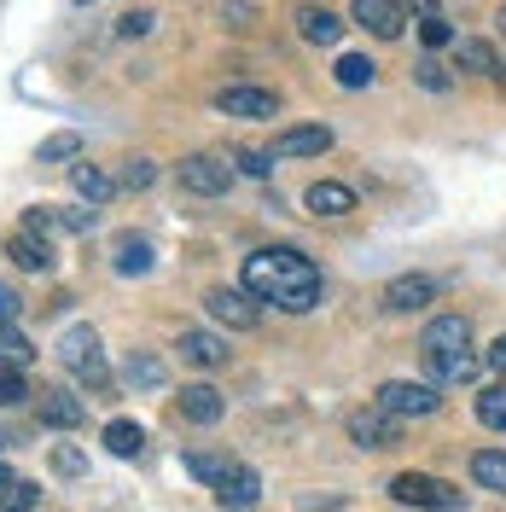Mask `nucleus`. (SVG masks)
Returning a JSON list of instances; mask_svg holds the SVG:
<instances>
[{
    "mask_svg": "<svg viewBox=\"0 0 506 512\" xmlns=\"http://www.w3.org/2000/svg\"><path fill=\"white\" fill-rule=\"evenodd\" d=\"M245 291L256 303H274L285 315H309L320 303V268L297 245H274V251L245 256Z\"/></svg>",
    "mask_w": 506,
    "mask_h": 512,
    "instance_id": "f257e3e1",
    "label": "nucleus"
},
{
    "mask_svg": "<svg viewBox=\"0 0 506 512\" xmlns=\"http://www.w3.org/2000/svg\"><path fill=\"white\" fill-rule=\"evenodd\" d=\"M59 361L76 373V379L88 384L94 396H105L111 390V367H105V355H99V338H94V326H70L59 338Z\"/></svg>",
    "mask_w": 506,
    "mask_h": 512,
    "instance_id": "f03ea898",
    "label": "nucleus"
},
{
    "mask_svg": "<svg viewBox=\"0 0 506 512\" xmlns=\"http://www.w3.org/2000/svg\"><path fill=\"white\" fill-rule=\"evenodd\" d=\"M390 501L425 507V512H448V507H460V489L443 483V478H431V472H396V478H390Z\"/></svg>",
    "mask_w": 506,
    "mask_h": 512,
    "instance_id": "7ed1b4c3",
    "label": "nucleus"
},
{
    "mask_svg": "<svg viewBox=\"0 0 506 512\" xmlns=\"http://www.w3.org/2000/svg\"><path fill=\"white\" fill-rule=\"evenodd\" d=\"M379 402L384 414H396V419H431L437 408H443V396H437V384H413V379H390L379 384Z\"/></svg>",
    "mask_w": 506,
    "mask_h": 512,
    "instance_id": "20e7f679",
    "label": "nucleus"
},
{
    "mask_svg": "<svg viewBox=\"0 0 506 512\" xmlns=\"http://www.w3.org/2000/svg\"><path fill=\"white\" fill-rule=\"evenodd\" d=\"M402 425H408V419H396V414H384L379 402H367V408H355V414H349V443L384 454V448L402 443Z\"/></svg>",
    "mask_w": 506,
    "mask_h": 512,
    "instance_id": "39448f33",
    "label": "nucleus"
},
{
    "mask_svg": "<svg viewBox=\"0 0 506 512\" xmlns=\"http://www.w3.org/2000/svg\"><path fill=\"white\" fill-rule=\"evenodd\" d=\"M216 111H222V117H239V123H274V117H280V94L251 88V82H233V88L216 94Z\"/></svg>",
    "mask_w": 506,
    "mask_h": 512,
    "instance_id": "423d86ee",
    "label": "nucleus"
},
{
    "mask_svg": "<svg viewBox=\"0 0 506 512\" xmlns=\"http://www.w3.org/2000/svg\"><path fill=\"white\" fill-rule=\"evenodd\" d=\"M204 309H210V320H222L227 332H256V320H262L256 297L239 291V286H216L210 297H204Z\"/></svg>",
    "mask_w": 506,
    "mask_h": 512,
    "instance_id": "0eeeda50",
    "label": "nucleus"
},
{
    "mask_svg": "<svg viewBox=\"0 0 506 512\" xmlns=\"http://www.w3.org/2000/svg\"><path fill=\"white\" fill-rule=\"evenodd\" d=\"M181 187L198 192V198H222L227 187H233V169H227V158H210V152H192V158H181Z\"/></svg>",
    "mask_w": 506,
    "mask_h": 512,
    "instance_id": "6e6552de",
    "label": "nucleus"
},
{
    "mask_svg": "<svg viewBox=\"0 0 506 512\" xmlns=\"http://www.w3.org/2000/svg\"><path fill=\"white\" fill-rule=\"evenodd\" d=\"M210 489H216V507L222 512H251L256 501H262V478H256L251 466H239V460H233Z\"/></svg>",
    "mask_w": 506,
    "mask_h": 512,
    "instance_id": "1a4fd4ad",
    "label": "nucleus"
},
{
    "mask_svg": "<svg viewBox=\"0 0 506 512\" xmlns=\"http://www.w3.org/2000/svg\"><path fill=\"white\" fill-rule=\"evenodd\" d=\"M437 303V280L431 274H396L390 286H384V309L390 315H419V309H431Z\"/></svg>",
    "mask_w": 506,
    "mask_h": 512,
    "instance_id": "9d476101",
    "label": "nucleus"
},
{
    "mask_svg": "<svg viewBox=\"0 0 506 512\" xmlns=\"http://www.w3.org/2000/svg\"><path fill=\"white\" fill-rule=\"evenodd\" d=\"M425 355H454V350H472V320L466 315H437L425 320V338H419Z\"/></svg>",
    "mask_w": 506,
    "mask_h": 512,
    "instance_id": "9b49d317",
    "label": "nucleus"
},
{
    "mask_svg": "<svg viewBox=\"0 0 506 512\" xmlns=\"http://www.w3.org/2000/svg\"><path fill=\"white\" fill-rule=\"evenodd\" d=\"M175 408H181V419H192V425H216V419L227 414V396L216 384H181Z\"/></svg>",
    "mask_w": 506,
    "mask_h": 512,
    "instance_id": "f8f14e48",
    "label": "nucleus"
},
{
    "mask_svg": "<svg viewBox=\"0 0 506 512\" xmlns=\"http://www.w3.org/2000/svg\"><path fill=\"white\" fill-rule=\"evenodd\" d=\"M349 12H355L361 30H373L379 41H396L402 35V6L396 0H349Z\"/></svg>",
    "mask_w": 506,
    "mask_h": 512,
    "instance_id": "ddd939ff",
    "label": "nucleus"
},
{
    "mask_svg": "<svg viewBox=\"0 0 506 512\" xmlns=\"http://www.w3.org/2000/svg\"><path fill=\"white\" fill-rule=\"evenodd\" d=\"M332 146V128L326 123H303V128H285L274 140V158H320Z\"/></svg>",
    "mask_w": 506,
    "mask_h": 512,
    "instance_id": "4468645a",
    "label": "nucleus"
},
{
    "mask_svg": "<svg viewBox=\"0 0 506 512\" xmlns=\"http://www.w3.org/2000/svg\"><path fill=\"white\" fill-rule=\"evenodd\" d=\"M297 35H303L309 47H338V35H344V18H332L326 6L303 0V6H297Z\"/></svg>",
    "mask_w": 506,
    "mask_h": 512,
    "instance_id": "2eb2a0df",
    "label": "nucleus"
},
{
    "mask_svg": "<svg viewBox=\"0 0 506 512\" xmlns=\"http://www.w3.org/2000/svg\"><path fill=\"white\" fill-rule=\"evenodd\" d=\"M88 419V402L76 396V390H41V425H53V431H76Z\"/></svg>",
    "mask_w": 506,
    "mask_h": 512,
    "instance_id": "dca6fc26",
    "label": "nucleus"
},
{
    "mask_svg": "<svg viewBox=\"0 0 506 512\" xmlns=\"http://www.w3.org/2000/svg\"><path fill=\"white\" fill-rule=\"evenodd\" d=\"M175 350H181V361H192V367H222V361H227V338L204 332V326H187Z\"/></svg>",
    "mask_w": 506,
    "mask_h": 512,
    "instance_id": "f3484780",
    "label": "nucleus"
},
{
    "mask_svg": "<svg viewBox=\"0 0 506 512\" xmlns=\"http://www.w3.org/2000/svg\"><path fill=\"white\" fill-rule=\"evenodd\" d=\"M6 256H12L18 268H30V274H53V262H59L53 245L35 239V233H12V239H6Z\"/></svg>",
    "mask_w": 506,
    "mask_h": 512,
    "instance_id": "a211bd4d",
    "label": "nucleus"
},
{
    "mask_svg": "<svg viewBox=\"0 0 506 512\" xmlns=\"http://www.w3.org/2000/svg\"><path fill=\"white\" fill-rule=\"evenodd\" d=\"M303 204H309L315 216H349V210H355V192H349L344 181H315Z\"/></svg>",
    "mask_w": 506,
    "mask_h": 512,
    "instance_id": "6ab92c4d",
    "label": "nucleus"
},
{
    "mask_svg": "<svg viewBox=\"0 0 506 512\" xmlns=\"http://www.w3.org/2000/svg\"><path fill=\"white\" fill-rule=\"evenodd\" d=\"M431 361V384H472L477 379V355L454 350V355H425Z\"/></svg>",
    "mask_w": 506,
    "mask_h": 512,
    "instance_id": "aec40b11",
    "label": "nucleus"
},
{
    "mask_svg": "<svg viewBox=\"0 0 506 512\" xmlns=\"http://www.w3.org/2000/svg\"><path fill=\"white\" fill-rule=\"evenodd\" d=\"M472 478H477V489L506 495V448H477L472 454Z\"/></svg>",
    "mask_w": 506,
    "mask_h": 512,
    "instance_id": "412c9836",
    "label": "nucleus"
},
{
    "mask_svg": "<svg viewBox=\"0 0 506 512\" xmlns=\"http://www.w3.org/2000/svg\"><path fill=\"white\" fill-rule=\"evenodd\" d=\"M70 187L82 192L88 204H105V198L117 192V181H111L105 169H94V163H70Z\"/></svg>",
    "mask_w": 506,
    "mask_h": 512,
    "instance_id": "4be33fe9",
    "label": "nucleus"
},
{
    "mask_svg": "<svg viewBox=\"0 0 506 512\" xmlns=\"http://www.w3.org/2000/svg\"><path fill=\"white\" fill-rule=\"evenodd\" d=\"M117 274H123V280L152 274V245H146V239H134V233H123V239H117Z\"/></svg>",
    "mask_w": 506,
    "mask_h": 512,
    "instance_id": "5701e85b",
    "label": "nucleus"
},
{
    "mask_svg": "<svg viewBox=\"0 0 506 512\" xmlns=\"http://www.w3.org/2000/svg\"><path fill=\"white\" fill-rule=\"evenodd\" d=\"M105 448H111L117 460H134V454L146 448V431H140L134 419H111V425H105Z\"/></svg>",
    "mask_w": 506,
    "mask_h": 512,
    "instance_id": "b1692460",
    "label": "nucleus"
},
{
    "mask_svg": "<svg viewBox=\"0 0 506 512\" xmlns=\"http://www.w3.org/2000/svg\"><path fill=\"white\" fill-rule=\"evenodd\" d=\"M30 361H35V344L12 326V320H0V367H18V373H24Z\"/></svg>",
    "mask_w": 506,
    "mask_h": 512,
    "instance_id": "393cba45",
    "label": "nucleus"
},
{
    "mask_svg": "<svg viewBox=\"0 0 506 512\" xmlns=\"http://www.w3.org/2000/svg\"><path fill=\"white\" fill-rule=\"evenodd\" d=\"M454 64H460V70H477V76H495V70H501V59H495L489 41H454Z\"/></svg>",
    "mask_w": 506,
    "mask_h": 512,
    "instance_id": "a878e982",
    "label": "nucleus"
},
{
    "mask_svg": "<svg viewBox=\"0 0 506 512\" xmlns=\"http://www.w3.org/2000/svg\"><path fill=\"white\" fill-rule=\"evenodd\" d=\"M123 373H128V384H134V390H163V361L152 350H134Z\"/></svg>",
    "mask_w": 506,
    "mask_h": 512,
    "instance_id": "bb28decb",
    "label": "nucleus"
},
{
    "mask_svg": "<svg viewBox=\"0 0 506 512\" xmlns=\"http://www.w3.org/2000/svg\"><path fill=\"white\" fill-rule=\"evenodd\" d=\"M373 76H379V64L367 53H344L338 59V88H373Z\"/></svg>",
    "mask_w": 506,
    "mask_h": 512,
    "instance_id": "cd10ccee",
    "label": "nucleus"
},
{
    "mask_svg": "<svg viewBox=\"0 0 506 512\" xmlns=\"http://www.w3.org/2000/svg\"><path fill=\"white\" fill-rule=\"evenodd\" d=\"M35 507H41V483L12 478L6 489H0V512H35Z\"/></svg>",
    "mask_w": 506,
    "mask_h": 512,
    "instance_id": "c85d7f7f",
    "label": "nucleus"
},
{
    "mask_svg": "<svg viewBox=\"0 0 506 512\" xmlns=\"http://www.w3.org/2000/svg\"><path fill=\"white\" fill-rule=\"evenodd\" d=\"M477 419H483L489 431H506V379L489 384V390L477 396Z\"/></svg>",
    "mask_w": 506,
    "mask_h": 512,
    "instance_id": "c756f323",
    "label": "nucleus"
},
{
    "mask_svg": "<svg viewBox=\"0 0 506 512\" xmlns=\"http://www.w3.org/2000/svg\"><path fill=\"white\" fill-rule=\"evenodd\" d=\"M70 158H82V134H53V140H41V152H35V163H70Z\"/></svg>",
    "mask_w": 506,
    "mask_h": 512,
    "instance_id": "7c9ffc66",
    "label": "nucleus"
},
{
    "mask_svg": "<svg viewBox=\"0 0 506 512\" xmlns=\"http://www.w3.org/2000/svg\"><path fill=\"white\" fill-rule=\"evenodd\" d=\"M152 181H158V163H152V158H128L123 175H117V187H123V192H146Z\"/></svg>",
    "mask_w": 506,
    "mask_h": 512,
    "instance_id": "2f4dec72",
    "label": "nucleus"
},
{
    "mask_svg": "<svg viewBox=\"0 0 506 512\" xmlns=\"http://www.w3.org/2000/svg\"><path fill=\"white\" fill-rule=\"evenodd\" d=\"M227 466H233V460H227V454H187V472L198 483H216L227 472Z\"/></svg>",
    "mask_w": 506,
    "mask_h": 512,
    "instance_id": "473e14b6",
    "label": "nucleus"
},
{
    "mask_svg": "<svg viewBox=\"0 0 506 512\" xmlns=\"http://www.w3.org/2000/svg\"><path fill=\"white\" fill-rule=\"evenodd\" d=\"M53 472H59V478H82V472H88V454L70 448V443H59L53 448Z\"/></svg>",
    "mask_w": 506,
    "mask_h": 512,
    "instance_id": "72a5a7b5",
    "label": "nucleus"
},
{
    "mask_svg": "<svg viewBox=\"0 0 506 512\" xmlns=\"http://www.w3.org/2000/svg\"><path fill=\"white\" fill-rule=\"evenodd\" d=\"M30 396V384H24V373L18 367H0V408H18Z\"/></svg>",
    "mask_w": 506,
    "mask_h": 512,
    "instance_id": "f704fd0d",
    "label": "nucleus"
},
{
    "mask_svg": "<svg viewBox=\"0 0 506 512\" xmlns=\"http://www.w3.org/2000/svg\"><path fill=\"white\" fill-rule=\"evenodd\" d=\"M233 163H239L245 175H256V181H262V175L274 169V152H256V146H239V152H233Z\"/></svg>",
    "mask_w": 506,
    "mask_h": 512,
    "instance_id": "c9c22d12",
    "label": "nucleus"
},
{
    "mask_svg": "<svg viewBox=\"0 0 506 512\" xmlns=\"http://www.w3.org/2000/svg\"><path fill=\"white\" fill-rule=\"evenodd\" d=\"M419 41H425V47H448V41H454L448 18H437V12H431V18H419Z\"/></svg>",
    "mask_w": 506,
    "mask_h": 512,
    "instance_id": "e433bc0d",
    "label": "nucleus"
},
{
    "mask_svg": "<svg viewBox=\"0 0 506 512\" xmlns=\"http://www.w3.org/2000/svg\"><path fill=\"white\" fill-rule=\"evenodd\" d=\"M94 222H99L94 210H59V227H64V233H94Z\"/></svg>",
    "mask_w": 506,
    "mask_h": 512,
    "instance_id": "4c0bfd02",
    "label": "nucleus"
},
{
    "mask_svg": "<svg viewBox=\"0 0 506 512\" xmlns=\"http://www.w3.org/2000/svg\"><path fill=\"white\" fill-rule=\"evenodd\" d=\"M419 82H425L431 94H443V88H448V70L437 59H425V64H419Z\"/></svg>",
    "mask_w": 506,
    "mask_h": 512,
    "instance_id": "58836bf2",
    "label": "nucleus"
},
{
    "mask_svg": "<svg viewBox=\"0 0 506 512\" xmlns=\"http://www.w3.org/2000/svg\"><path fill=\"white\" fill-rule=\"evenodd\" d=\"M152 24H158L152 12H128V18H123V24H117V30H123L128 41H134V35H152Z\"/></svg>",
    "mask_w": 506,
    "mask_h": 512,
    "instance_id": "ea45409f",
    "label": "nucleus"
},
{
    "mask_svg": "<svg viewBox=\"0 0 506 512\" xmlns=\"http://www.w3.org/2000/svg\"><path fill=\"white\" fill-rule=\"evenodd\" d=\"M18 309H24V297L12 286H0V320H18Z\"/></svg>",
    "mask_w": 506,
    "mask_h": 512,
    "instance_id": "a19ab883",
    "label": "nucleus"
},
{
    "mask_svg": "<svg viewBox=\"0 0 506 512\" xmlns=\"http://www.w3.org/2000/svg\"><path fill=\"white\" fill-rule=\"evenodd\" d=\"M483 361H489V367H495V373L506 379V332L495 338V344H489V355H483Z\"/></svg>",
    "mask_w": 506,
    "mask_h": 512,
    "instance_id": "79ce46f5",
    "label": "nucleus"
},
{
    "mask_svg": "<svg viewBox=\"0 0 506 512\" xmlns=\"http://www.w3.org/2000/svg\"><path fill=\"white\" fill-rule=\"evenodd\" d=\"M402 6H413L419 18H431V12H437V0H402Z\"/></svg>",
    "mask_w": 506,
    "mask_h": 512,
    "instance_id": "37998d69",
    "label": "nucleus"
},
{
    "mask_svg": "<svg viewBox=\"0 0 506 512\" xmlns=\"http://www.w3.org/2000/svg\"><path fill=\"white\" fill-rule=\"evenodd\" d=\"M6 483H12V472H6V460H0V489H6Z\"/></svg>",
    "mask_w": 506,
    "mask_h": 512,
    "instance_id": "c03bdc74",
    "label": "nucleus"
},
{
    "mask_svg": "<svg viewBox=\"0 0 506 512\" xmlns=\"http://www.w3.org/2000/svg\"><path fill=\"white\" fill-rule=\"evenodd\" d=\"M501 30H506V6H501Z\"/></svg>",
    "mask_w": 506,
    "mask_h": 512,
    "instance_id": "a18cd8bd",
    "label": "nucleus"
}]
</instances>
